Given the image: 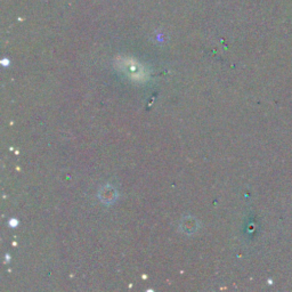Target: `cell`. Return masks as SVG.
<instances>
[{"mask_svg":"<svg viewBox=\"0 0 292 292\" xmlns=\"http://www.w3.org/2000/svg\"><path fill=\"white\" fill-rule=\"evenodd\" d=\"M120 64L123 65L124 68H129V70L128 69L125 70V72H127V75H129L130 77L137 78L138 80H141L142 78L145 77V71H144V68L141 64H138L128 59L123 60V62H121Z\"/></svg>","mask_w":292,"mask_h":292,"instance_id":"6da1fadb","label":"cell"}]
</instances>
